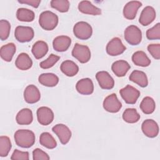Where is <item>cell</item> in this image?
<instances>
[{"instance_id": "cell-38", "label": "cell", "mask_w": 160, "mask_h": 160, "mask_svg": "<svg viewBox=\"0 0 160 160\" xmlns=\"http://www.w3.org/2000/svg\"><path fill=\"white\" fill-rule=\"evenodd\" d=\"M148 51L151 55L156 59H160V44H151L148 46Z\"/></svg>"}, {"instance_id": "cell-23", "label": "cell", "mask_w": 160, "mask_h": 160, "mask_svg": "<svg viewBox=\"0 0 160 160\" xmlns=\"http://www.w3.org/2000/svg\"><path fill=\"white\" fill-rule=\"evenodd\" d=\"M38 81L42 86L46 87H54L59 82V78L54 73H42L39 75Z\"/></svg>"}, {"instance_id": "cell-34", "label": "cell", "mask_w": 160, "mask_h": 160, "mask_svg": "<svg viewBox=\"0 0 160 160\" xmlns=\"http://www.w3.org/2000/svg\"><path fill=\"white\" fill-rule=\"evenodd\" d=\"M51 8L60 12H66L69 11L70 3L68 0H52L50 2Z\"/></svg>"}, {"instance_id": "cell-7", "label": "cell", "mask_w": 160, "mask_h": 160, "mask_svg": "<svg viewBox=\"0 0 160 160\" xmlns=\"http://www.w3.org/2000/svg\"><path fill=\"white\" fill-rule=\"evenodd\" d=\"M34 36V32L32 28L29 26H19L14 31V37L20 42H27L31 41Z\"/></svg>"}, {"instance_id": "cell-32", "label": "cell", "mask_w": 160, "mask_h": 160, "mask_svg": "<svg viewBox=\"0 0 160 160\" xmlns=\"http://www.w3.org/2000/svg\"><path fill=\"white\" fill-rule=\"evenodd\" d=\"M123 120L128 123H136L140 119V115L134 108H127L122 113Z\"/></svg>"}, {"instance_id": "cell-36", "label": "cell", "mask_w": 160, "mask_h": 160, "mask_svg": "<svg viewBox=\"0 0 160 160\" xmlns=\"http://www.w3.org/2000/svg\"><path fill=\"white\" fill-rule=\"evenodd\" d=\"M59 59L60 57L59 56L51 54L46 60L42 61L39 63V66L44 69H49L54 66V65L56 64L57 62L59 60Z\"/></svg>"}, {"instance_id": "cell-39", "label": "cell", "mask_w": 160, "mask_h": 160, "mask_svg": "<svg viewBox=\"0 0 160 160\" xmlns=\"http://www.w3.org/2000/svg\"><path fill=\"white\" fill-rule=\"evenodd\" d=\"M32 159L34 160H49L50 157L49 155L42 149L36 148L32 151Z\"/></svg>"}, {"instance_id": "cell-13", "label": "cell", "mask_w": 160, "mask_h": 160, "mask_svg": "<svg viewBox=\"0 0 160 160\" xmlns=\"http://www.w3.org/2000/svg\"><path fill=\"white\" fill-rule=\"evenodd\" d=\"M143 134L150 138L156 137L159 134V126L158 123L153 119H146L141 125Z\"/></svg>"}, {"instance_id": "cell-5", "label": "cell", "mask_w": 160, "mask_h": 160, "mask_svg": "<svg viewBox=\"0 0 160 160\" xmlns=\"http://www.w3.org/2000/svg\"><path fill=\"white\" fill-rule=\"evenodd\" d=\"M71 54L79 62L83 64L88 62L90 60L91 56V51L89 47L79 43L75 44Z\"/></svg>"}, {"instance_id": "cell-35", "label": "cell", "mask_w": 160, "mask_h": 160, "mask_svg": "<svg viewBox=\"0 0 160 160\" xmlns=\"http://www.w3.org/2000/svg\"><path fill=\"white\" fill-rule=\"evenodd\" d=\"M11 24L6 19H1L0 21V39L1 41L6 40L10 34Z\"/></svg>"}, {"instance_id": "cell-25", "label": "cell", "mask_w": 160, "mask_h": 160, "mask_svg": "<svg viewBox=\"0 0 160 160\" xmlns=\"http://www.w3.org/2000/svg\"><path fill=\"white\" fill-rule=\"evenodd\" d=\"M60 69L66 76L68 77H72L78 74L79 71V67L72 61L66 60L61 63Z\"/></svg>"}, {"instance_id": "cell-20", "label": "cell", "mask_w": 160, "mask_h": 160, "mask_svg": "<svg viewBox=\"0 0 160 160\" xmlns=\"http://www.w3.org/2000/svg\"><path fill=\"white\" fill-rule=\"evenodd\" d=\"M79 11L84 14L97 16L101 14L100 8L93 5L90 1H82L78 4Z\"/></svg>"}, {"instance_id": "cell-4", "label": "cell", "mask_w": 160, "mask_h": 160, "mask_svg": "<svg viewBox=\"0 0 160 160\" xmlns=\"http://www.w3.org/2000/svg\"><path fill=\"white\" fill-rule=\"evenodd\" d=\"M73 33L77 38L81 40H87L92 34V28L89 23L84 21H79L74 24Z\"/></svg>"}, {"instance_id": "cell-18", "label": "cell", "mask_w": 160, "mask_h": 160, "mask_svg": "<svg viewBox=\"0 0 160 160\" xmlns=\"http://www.w3.org/2000/svg\"><path fill=\"white\" fill-rule=\"evenodd\" d=\"M71 44V39L67 36H59L52 41V47L58 52H64L68 49Z\"/></svg>"}, {"instance_id": "cell-6", "label": "cell", "mask_w": 160, "mask_h": 160, "mask_svg": "<svg viewBox=\"0 0 160 160\" xmlns=\"http://www.w3.org/2000/svg\"><path fill=\"white\" fill-rule=\"evenodd\" d=\"M120 95L126 103L134 104L140 96V92L134 87L128 84L119 91Z\"/></svg>"}, {"instance_id": "cell-41", "label": "cell", "mask_w": 160, "mask_h": 160, "mask_svg": "<svg viewBox=\"0 0 160 160\" xmlns=\"http://www.w3.org/2000/svg\"><path fill=\"white\" fill-rule=\"evenodd\" d=\"M18 2L21 4H25L31 6L34 8H38L41 3L40 0H24V1H18Z\"/></svg>"}, {"instance_id": "cell-15", "label": "cell", "mask_w": 160, "mask_h": 160, "mask_svg": "<svg viewBox=\"0 0 160 160\" xmlns=\"http://www.w3.org/2000/svg\"><path fill=\"white\" fill-rule=\"evenodd\" d=\"M76 89L81 94L90 95L94 92L93 82L90 78H82L77 82Z\"/></svg>"}, {"instance_id": "cell-8", "label": "cell", "mask_w": 160, "mask_h": 160, "mask_svg": "<svg viewBox=\"0 0 160 160\" xmlns=\"http://www.w3.org/2000/svg\"><path fill=\"white\" fill-rule=\"evenodd\" d=\"M126 49L120 38L116 37L109 41L106 47V52L111 56H116L122 54Z\"/></svg>"}, {"instance_id": "cell-29", "label": "cell", "mask_w": 160, "mask_h": 160, "mask_svg": "<svg viewBox=\"0 0 160 160\" xmlns=\"http://www.w3.org/2000/svg\"><path fill=\"white\" fill-rule=\"evenodd\" d=\"M39 142L42 146L52 149L57 146V142L54 137L48 132L41 133L39 137Z\"/></svg>"}, {"instance_id": "cell-21", "label": "cell", "mask_w": 160, "mask_h": 160, "mask_svg": "<svg viewBox=\"0 0 160 160\" xmlns=\"http://www.w3.org/2000/svg\"><path fill=\"white\" fill-rule=\"evenodd\" d=\"M16 121L20 125H29L33 121V115L32 111L29 108H23L20 110L16 116Z\"/></svg>"}, {"instance_id": "cell-1", "label": "cell", "mask_w": 160, "mask_h": 160, "mask_svg": "<svg viewBox=\"0 0 160 160\" xmlns=\"http://www.w3.org/2000/svg\"><path fill=\"white\" fill-rule=\"evenodd\" d=\"M16 144L22 148H29L35 142V134L29 129H18L14 135Z\"/></svg>"}, {"instance_id": "cell-14", "label": "cell", "mask_w": 160, "mask_h": 160, "mask_svg": "<svg viewBox=\"0 0 160 160\" xmlns=\"http://www.w3.org/2000/svg\"><path fill=\"white\" fill-rule=\"evenodd\" d=\"M41 98L39 89L33 84L28 85L24 91V99L28 104H34L38 102Z\"/></svg>"}, {"instance_id": "cell-12", "label": "cell", "mask_w": 160, "mask_h": 160, "mask_svg": "<svg viewBox=\"0 0 160 160\" xmlns=\"http://www.w3.org/2000/svg\"><path fill=\"white\" fill-rule=\"evenodd\" d=\"M96 78L99 86L103 89H111L114 86V80L107 71L98 72L96 74Z\"/></svg>"}, {"instance_id": "cell-11", "label": "cell", "mask_w": 160, "mask_h": 160, "mask_svg": "<svg viewBox=\"0 0 160 160\" xmlns=\"http://www.w3.org/2000/svg\"><path fill=\"white\" fill-rule=\"evenodd\" d=\"M52 131L57 135L61 144L65 145L69 142L72 132L69 128L64 124H57L52 128Z\"/></svg>"}, {"instance_id": "cell-40", "label": "cell", "mask_w": 160, "mask_h": 160, "mask_svg": "<svg viewBox=\"0 0 160 160\" xmlns=\"http://www.w3.org/2000/svg\"><path fill=\"white\" fill-rule=\"evenodd\" d=\"M29 159V154L28 151H21L18 149H15L11 156V159L12 160H16V159L28 160Z\"/></svg>"}, {"instance_id": "cell-19", "label": "cell", "mask_w": 160, "mask_h": 160, "mask_svg": "<svg viewBox=\"0 0 160 160\" xmlns=\"http://www.w3.org/2000/svg\"><path fill=\"white\" fill-rule=\"evenodd\" d=\"M130 68L131 66L125 60L116 61L111 66V69L113 73L118 77L124 76Z\"/></svg>"}, {"instance_id": "cell-26", "label": "cell", "mask_w": 160, "mask_h": 160, "mask_svg": "<svg viewBox=\"0 0 160 160\" xmlns=\"http://www.w3.org/2000/svg\"><path fill=\"white\" fill-rule=\"evenodd\" d=\"M16 50V45L13 42H9L2 46L0 48L1 58L6 62L11 61Z\"/></svg>"}, {"instance_id": "cell-22", "label": "cell", "mask_w": 160, "mask_h": 160, "mask_svg": "<svg viewBox=\"0 0 160 160\" xmlns=\"http://www.w3.org/2000/svg\"><path fill=\"white\" fill-rule=\"evenodd\" d=\"M48 45L45 41H38L33 44L31 51L34 58L37 59H39L48 53Z\"/></svg>"}, {"instance_id": "cell-9", "label": "cell", "mask_w": 160, "mask_h": 160, "mask_svg": "<svg viewBox=\"0 0 160 160\" xmlns=\"http://www.w3.org/2000/svg\"><path fill=\"white\" fill-rule=\"evenodd\" d=\"M103 108L108 112L116 113L122 108V104L114 93L109 94L105 98L102 103Z\"/></svg>"}, {"instance_id": "cell-3", "label": "cell", "mask_w": 160, "mask_h": 160, "mask_svg": "<svg viewBox=\"0 0 160 160\" xmlns=\"http://www.w3.org/2000/svg\"><path fill=\"white\" fill-rule=\"evenodd\" d=\"M124 37L128 44L132 46H136L141 42L142 32L138 26L130 25L125 29Z\"/></svg>"}, {"instance_id": "cell-31", "label": "cell", "mask_w": 160, "mask_h": 160, "mask_svg": "<svg viewBox=\"0 0 160 160\" xmlns=\"http://www.w3.org/2000/svg\"><path fill=\"white\" fill-rule=\"evenodd\" d=\"M17 19L22 22H32L35 18L34 11L27 8H21L16 11Z\"/></svg>"}, {"instance_id": "cell-33", "label": "cell", "mask_w": 160, "mask_h": 160, "mask_svg": "<svg viewBox=\"0 0 160 160\" xmlns=\"http://www.w3.org/2000/svg\"><path fill=\"white\" fill-rule=\"evenodd\" d=\"M11 148L12 144L9 138L6 136H1L0 137V156L2 158L6 157Z\"/></svg>"}, {"instance_id": "cell-37", "label": "cell", "mask_w": 160, "mask_h": 160, "mask_svg": "<svg viewBox=\"0 0 160 160\" xmlns=\"http://www.w3.org/2000/svg\"><path fill=\"white\" fill-rule=\"evenodd\" d=\"M146 38L149 40H156L160 39V24L158 22L153 27L146 31Z\"/></svg>"}, {"instance_id": "cell-17", "label": "cell", "mask_w": 160, "mask_h": 160, "mask_svg": "<svg viewBox=\"0 0 160 160\" xmlns=\"http://www.w3.org/2000/svg\"><path fill=\"white\" fill-rule=\"evenodd\" d=\"M142 6V3L138 1H131L128 2L123 8L124 17L129 20L135 18L138 9Z\"/></svg>"}, {"instance_id": "cell-30", "label": "cell", "mask_w": 160, "mask_h": 160, "mask_svg": "<svg viewBox=\"0 0 160 160\" xmlns=\"http://www.w3.org/2000/svg\"><path fill=\"white\" fill-rule=\"evenodd\" d=\"M139 108L143 113L146 114H150L154 111L156 108V103L152 98L146 96L144 98L141 102Z\"/></svg>"}, {"instance_id": "cell-28", "label": "cell", "mask_w": 160, "mask_h": 160, "mask_svg": "<svg viewBox=\"0 0 160 160\" xmlns=\"http://www.w3.org/2000/svg\"><path fill=\"white\" fill-rule=\"evenodd\" d=\"M132 61L135 65L141 67H148L151 64L150 59L142 51L134 52L132 56Z\"/></svg>"}, {"instance_id": "cell-16", "label": "cell", "mask_w": 160, "mask_h": 160, "mask_svg": "<svg viewBox=\"0 0 160 160\" xmlns=\"http://www.w3.org/2000/svg\"><path fill=\"white\" fill-rule=\"evenodd\" d=\"M156 11L155 9L150 6L145 7L141 12L139 22V23L144 26H146L151 24L156 18Z\"/></svg>"}, {"instance_id": "cell-10", "label": "cell", "mask_w": 160, "mask_h": 160, "mask_svg": "<svg viewBox=\"0 0 160 160\" xmlns=\"http://www.w3.org/2000/svg\"><path fill=\"white\" fill-rule=\"evenodd\" d=\"M37 119L39 123L42 126H48L52 123L54 115L51 109L46 106H41L37 110Z\"/></svg>"}, {"instance_id": "cell-2", "label": "cell", "mask_w": 160, "mask_h": 160, "mask_svg": "<svg viewBox=\"0 0 160 160\" xmlns=\"http://www.w3.org/2000/svg\"><path fill=\"white\" fill-rule=\"evenodd\" d=\"M58 16L50 11H43L39 17V24L46 31H52L55 29L58 24Z\"/></svg>"}, {"instance_id": "cell-24", "label": "cell", "mask_w": 160, "mask_h": 160, "mask_svg": "<svg viewBox=\"0 0 160 160\" xmlns=\"http://www.w3.org/2000/svg\"><path fill=\"white\" fill-rule=\"evenodd\" d=\"M15 65L19 69L25 71L32 67V61L27 53L21 52L18 56L15 61Z\"/></svg>"}, {"instance_id": "cell-27", "label": "cell", "mask_w": 160, "mask_h": 160, "mask_svg": "<svg viewBox=\"0 0 160 160\" xmlns=\"http://www.w3.org/2000/svg\"><path fill=\"white\" fill-rule=\"evenodd\" d=\"M129 80L137 84L141 88H145L148 85V79L145 72L139 70L133 71L129 77Z\"/></svg>"}]
</instances>
